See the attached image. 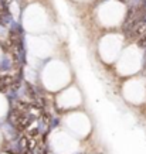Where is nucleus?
Listing matches in <instances>:
<instances>
[{
  "mask_svg": "<svg viewBox=\"0 0 146 154\" xmlns=\"http://www.w3.org/2000/svg\"><path fill=\"white\" fill-rule=\"evenodd\" d=\"M142 9L146 10V0H142Z\"/></svg>",
  "mask_w": 146,
  "mask_h": 154,
  "instance_id": "7ed1b4c3",
  "label": "nucleus"
},
{
  "mask_svg": "<svg viewBox=\"0 0 146 154\" xmlns=\"http://www.w3.org/2000/svg\"><path fill=\"white\" fill-rule=\"evenodd\" d=\"M138 45H139L141 48H146V34H143L141 38L138 40Z\"/></svg>",
  "mask_w": 146,
  "mask_h": 154,
  "instance_id": "f257e3e1",
  "label": "nucleus"
},
{
  "mask_svg": "<svg viewBox=\"0 0 146 154\" xmlns=\"http://www.w3.org/2000/svg\"><path fill=\"white\" fill-rule=\"evenodd\" d=\"M0 67H1V69H7V68H9V61H7L6 58H3V61H1Z\"/></svg>",
  "mask_w": 146,
  "mask_h": 154,
  "instance_id": "f03ea898",
  "label": "nucleus"
}]
</instances>
